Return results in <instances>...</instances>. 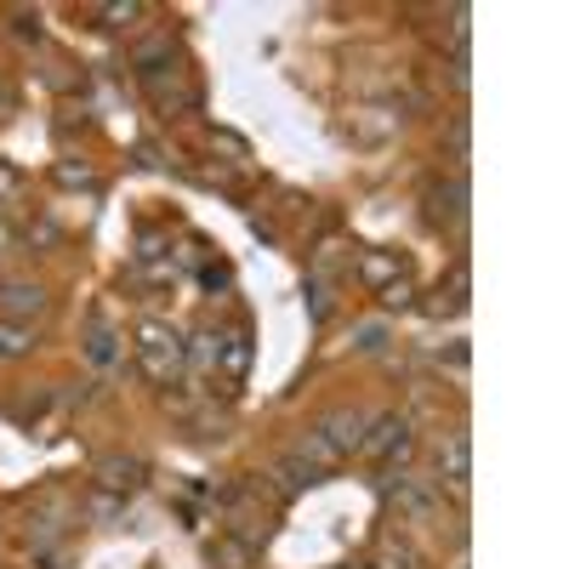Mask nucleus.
<instances>
[{
	"instance_id": "1",
	"label": "nucleus",
	"mask_w": 569,
	"mask_h": 569,
	"mask_svg": "<svg viewBox=\"0 0 569 569\" xmlns=\"http://www.w3.org/2000/svg\"><path fill=\"white\" fill-rule=\"evenodd\" d=\"M182 359H188V348H182V337H177L166 319H142L137 325V365H142L149 382H177Z\"/></svg>"
},
{
	"instance_id": "2",
	"label": "nucleus",
	"mask_w": 569,
	"mask_h": 569,
	"mask_svg": "<svg viewBox=\"0 0 569 569\" xmlns=\"http://www.w3.org/2000/svg\"><path fill=\"white\" fill-rule=\"evenodd\" d=\"M359 450L376 456V461H405V456H410V421H405V416H376Z\"/></svg>"
},
{
	"instance_id": "3",
	"label": "nucleus",
	"mask_w": 569,
	"mask_h": 569,
	"mask_svg": "<svg viewBox=\"0 0 569 569\" xmlns=\"http://www.w3.org/2000/svg\"><path fill=\"white\" fill-rule=\"evenodd\" d=\"M427 222L433 228H461L467 222V182L461 177L433 182V194H427Z\"/></svg>"
},
{
	"instance_id": "4",
	"label": "nucleus",
	"mask_w": 569,
	"mask_h": 569,
	"mask_svg": "<svg viewBox=\"0 0 569 569\" xmlns=\"http://www.w3.org/2000/svg\"><path fill=\"white\" fill-rule=\"evenodd\" d=\"M433 467H439V479L461 496L467 490V479H472V450H467V433H450V439H439V450H433Z\"/></svg>"
},
{
	"instance_id": "5",
	"label": "nucleus",
	"mask_w": 569,
	"mask_h": 569,
	"mask_svg": "<svg viewBox=\"0 0 569 569\" xmlns=\"http://www.w3.org/2000/svg\"><path fill=\"white\" fill-rule=\"evenodd\" d=\"M365 427H370V416H365V410H337V416H325V421H319V433H325L330 445H337L342 456H353V450L365 445Z\"/></svg>"
},
{
	"instance_id": "6",
	"label": "nucleus",
	"mask_w": 569,
	"mask_h": 569,
	"mask_svg": "<svg viewBox=\"0 0 569 569\" xmlns=\"http://www.w3.org/2000/svg\"><path fill=\"white\" fill-rule=\"evenodd\" d=\"M98 485L114 490V496L142 490V461H137V456H103V461H98Z\"/></svg>"
},
{
	"instance_id": "7",
	"label": "nucleus",
	"mask_w": 569,
	"mask_h": 569,
	"mask_svg": "<svg viewBox=\"0 0 569 569\" xmlns=\"http://www.w3.org/2000/svg\"><path fill=\"white\" fill-rule=\"evenodd\" d=\"M291 456H302V461H308V467L319 472V479H325V472H330V467H342V461H348V456H342L337 445H330V439L319 433V427H308V433H302V445H297Z\"/></svg>"
},
{
	"instance_id": "8",
	"label": "nucleus",
	"mask_w": 569,
	"mask_h": 569,
	"mask_svg": "<svg viewBox=\"0 0 569 569\" xmlns=\"http://www.w3.org/2000/svg\"><path fill=\"white\" fill-rule=\"evenodd\" d=\"M388 496L399 501L405 518H427V512H433V490H427L421 479H410V472H399V479L388 485Z\"/></svg>"
},
{
	"instance_id": "9",
	"label": "nucleus",
	"mask_w": 569,
	"mask_h": 569,
	"mask_svg": "<svg viewBox=\"0 0 569 569\" xmlns=\"http://www.w3.org/2000/svg\"><path fill=\"white\" fill-rule=\"evenodd\" d=\"M217 365H222L228 382H246V370H251V337L246 330H228L222 348H217Z\"/></svg>"
},
{
	"instance_id": "10",
	"label": "nucleus",
	"mask_w": 569,
	"mask_h": 569,
	"mask_svg": "<svg viewBox=\"0 0 569 569\" xmlns=\"http://www.w3.org/2000/svg\"><path fill=\"white\" fill-rule=\"evenodd\" d=\"M0 308L7 313H46V291H34V284H7V291H0Z\"/></svg>"
},
{
	"instance_id": "11",
	"label": "nucleus",
	"mask_w": 569,
	"mask_h": 569,
	"mask_svg": "<svg viewBox=\"0 0 569 569\" xmlns=\"http://www.w3.org/2000/svg\"><path fill=\"white\" fill-rule=\"evenodd\" d=\"M359 268H365V279H370V284H388V279H399V273H405V268H399V257H382V251H370Z\"/></svg>"
},
{
	"instance_id": "12",
	"label": "nucleus",
	"mask_w": 569,
	"mask_h": 569,
	"mask_svg": "<svg viewBox=\"0 0 569 569\" xmlns=\"http://www.w3.org/2000/svg\"><path fill=\"white\" fill-rule=\"evenodd\" d=\"M114 342H120V337H114V330H109V325H98V330H91V342H86V353H91V365H114V353H120Z\"/></svg>"
},
{
	"instance_id": "13",
	"label": "nucleus",
	"mask_w": 569,
	"mask_h": 569,
	"mask_svg": "<svg viewBox=\"0 0 569 569\" xmlns=\"http://www.w3.org/2000/svg\"><path fill=\"white\" fill-rule=\"evenodd\" d=\"M137 18H149V7H142V0H114V7H103V23H109V29H126V23H137Z\"/></svg>"
},
{
	"instance_id": "14",
	"label": "nucleus",
	"mask_w": 569,
	"mask_h": 569,
	"mask_svg": "<svg viewBox=\"0 0 569 569\" xmlns=\"http://www.w3.org/2000/svg\"><path fill=\"white\" fill-rule=\"evenodd\" d=\"M353 348H359V353H382V348H388V330H382V325H359V330H353Z\"/></svg>"
},
{
	"instance_id": "15",
	"label": "nucleus",
	"mask_w": 569,
	"mask_h": 569,
	"mask_svg": "<svg viewBox=\"0 0 569 569\" xmlns=\"http://www.w3.org/2000/svg\"><path fill=\"white\" fill-rule=\"evenodd\" d=\"M382 563H388V569H416V552H410L405 541H393V536H388V547H382Z\"/></svg>"
},
{
	"instance_id": "16",
	"label": "nucleus",
	"mask_w": 569,
	"mask_h": 569,
	"mask_svg": "<svg viewBox=\"0 0 569 569\" xmlns=\"http://www.w3.org/2000/svg\"><path fill=\"white\" fill-rule=\"evenodd\" d=\"M382 302H388V308H405V302H410V273H399V279L382 284Z\"/></svg>"
},
{
	"instance_id": "17",
	"label": "nucleus",
	"mask_w": 569,
	"mask_h": 569,
	"mask_svg": "<svg viewBox=\"0 0 569 569\" xmlns=\"http://www.w3.org/2000/svg\"><path fill=\"white\" fill-rule=\"evenodd\" d=\"M217 563H228V569H246V563H251V547H240V541H222V547H217Z\"/></svg>"
},
{
	"instance_id": "18",
	"label": "nucleus",
	"mask_w": 569,
	"mask_h": 569,
	"mask_svg": "<svg viewBox=\"0 0 569 569\" xmlns=\"http://www.w3.org/2000/svg\"><path fill=\"white\" fill-rule=\"evenodd\" d=\"M29 348V330H18V325H0V353H23Z\"/></svg>"
},
{
	"instance_id": "19",
	"label": "nucleus",
	"mask_w": 569,
	"mask_h": 569,
	"mask_svg": "<svg viewBox=\"0 0 569 569\" xmlns=\"http://www.w3.org/2000/svg\"><path fill=\"white\" fill-rule=\"evenodd\" d=\"M58 182H69V188H86V182H91V171H86V166H80V171H74V166H58Z\"/></svg>"
},
{
	"instance_id": "20",
	"label": "nucleus",
	"mask_w": 569,
	"mask_h": 569,
	"mask_svg": "<svg viewBox=\"0 0 569 569\" xmlns=\"http://www.w3.org/2000/svg\"><path fill=\"white\" fill-rule=\"evenodd\" d=\"M12 188H18V177H12L7 166H0V194H12Z\"/></svg>"
}]
</instances>
